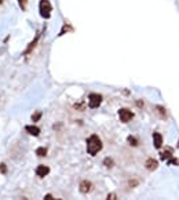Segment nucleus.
Returning <instances> with one entry per match:
<instances>
[{
	"instance_id": "17",
	"label": "nucleus",
	"mask_w": 179,
	"mask_h": 200,
	"mask_svg": "<svg viewBox=\"0 0 179 200\" xmlns=\"http://www.w3.org/2000/svg\"><path fill=\"white\" fill-rule=\"evenodd\" d=\"M40 117H41V112L37 110V112H34L32 115V122H37V120H40Z\"/></svg>"
},
{
	"instance_id": "23",
	"label": "nucleus",
	"mask_w": 179,
	"mask_h": 200,
	"mask_svg": "<svg viewBox=\"0 0 179 200\" xmlns=\"http://www.w3.org/2000/svg\"><path fill=\"white\" fill-rule=\"evenodd\" d=\"M178 148H179V144H178Z\"/></svg>"
},
{
	"instance_id": "3",
	"label": "nucleus",
	"mask_w": 179,
	"mask_h": 200,
	"mask_svg": "<svg viewBox=\"0 0 179 200\" xmlns=\"http://www.w3.org/2000/svg\"><path fill=\"white\" fill-rule=\"evenodd\" d=\"M119 119H120V122H123V123H128L134 119V113L127 108H121L119 110Z\"/></svg>"
},
{
	"instance_id": "8",
	"label": "nucleus",
	"mask_w": 179,
	"mask_h": 200,
	"mask_svg": "<svg viewBox=\"0 0 179 200\" xmlns=\"http://www.w3.org/2000/svg\"><path fill=\"white\" fill-rule=\"evenodd\" d=\"M172 153H174V150H172L171 148H165L164 150L160 152L161 160H167V159H171V157H172Z\"/></svg>"
},
{
	"instance_id": "4",
	"label": "nucleus",
	"mask_w": 179,
	"mask_h": 200,
	"mask_svg": "<svg viewBox=\"0 0 179 200\" xmlns=\"http://www.w3.org/2000/svg\"><path fill=\"white\" fill-rule=\"evenodd\" d=\"M101 102H102V95L101 94L92 92V94L88 95V105H90V108H92V109L98 108V106L101 105Z\"/></svg>"
},
{
	"instance_id": "21",
	"label": "nucleus",
	"mask_w": 179,
	"mask_h": 200,
	"mask_svg": "<svg viewBox=\"0 0 179 200\" xmlns=\"http://www.w3.org/2000/svg\"><path fill=\"white\" fill-rule=\"evenodd\" d=\"M44 199H53V195H46V196H44Z\"/></svg>"
},
{
	"instance_id": "6",
	"label": "nucleus",
	"mask_w": 179,
	"mask_h": 200,
	"mask_svg": "<svg viewBox=\"0 0 179 200\" xmlns=\"http://www.w3.org/2000/svg\"><path fill=\"white\" fill-rule=\"evenodd\" d=\"M153 144H154V148H157V149H160L163 146V137H161V134L158 133L153 134Z\"/></svg>"
},
{
	"instance_id": "13",
	"label": "nucleus",
	"mask_w": 179,
	"mask_h": 200,
	"mask_svg": "<svg viewBox=\"0 0 179 200\" xmlns=\"http://www.w3.org/2000/svg\"><path fill=\"white\" fill-rule=\"evenodd\" d=\"M127 141H128V144L131 145V146H138V144H139V142H138L136 138L132 137V135H130L128 138H127Z\"/></svg>"
},
{
	"instance_id": "1",
	"label": "nucleus",
	"mask_w": 179,
	"mask_h": 200,
	"mask_svg": "<svg viewBox=\"0 0 179 200\" xmlns=\"http://www.w3.org/2000/svg\"><path fill=\"white\" fill-rule=\"evenodd\" d=\"M101 149H102V141L99 139V137L95 135V134L90 135L87 139V152L88 153L91 155V156H95Z\"/></svg>"
},
{
	"instance_id": "12",
	"label": "nucleus",
	"mask_w": 179,
	"mask_h": 200,
	"mask_svg": "<svg viewBox=\"0 0 179 200\" xmlns=\"http://www.w3.org/2000/svg\"><path fill=\"white\" fill-rule=\"evenodd\" d=\"M36 155H37V156H40V157H44L47 155V148H37Z\"/></svg>"
},
{
	"instance_id": "22",
	"label": "nucleus",
	"mask_w": 179,
	"mask_h": 200,
	"mask_svg": "<svg viewBox=\"0 0 179 200\" xmlns=\"http://www.w3.org/2000/svg\"><path fill=\"white\" fill-rule=\"evenodd\" d=\"M2 3H3V0H0V4H2Z\"/></svg>"
},
{
	"instance_id": "2",
	"label": "nucleus",
	"mask_w": 179,
	"mask_h": 200,
	"mask_svg": "<svg viewBox=\"0 0 179 200\" xmlns=\"http://www.w3.org/2000/svg\"><path fill=\"white\" fill-rule=\"evenodd\" d=\"M39 11L40 15L43 17L44 19H48L51 17V11H53V6L48 0H40L39 3Z\"/></svg>"
},
{
	"instance_id": "15",
	"label": "nucleus",
	"mask_w": 179,
	"mask_h": 200,
	"mask_svg": "<svg viewBox=\"0 0 179 200\" xmlns=\"http://www.w3.org/2000/svg\"><path fill=\"white\" fill-rule=\"evenodd\" d=\"M156 109L158 110V115L163 117V119H165V117H167V113H165V109L163 108V106H156Z\"/></svg>"
},
{
	"instance_id": "10",
	"label": "nucleus",
	"mask_w": 179,
	"mask_h": 200,
	"mask_svg": "<svg viewBox=\"0 0 179 200\" xmlns=\"http://www.w3.org/2000/svg\"><path fill=\"white\" fill-rule=\"evenodd\" d=\"M25 130H26V133H29L30 135H33V137H37L40 134V129L37 126H26Z\"/></svg>"
},
{
	"instance_id": "20",
	"label": "nucleus",
	"mask_w": 179,
	"mask_h": 200,
	"mask_svg": "<svg viewBox=\"0 0 179 200\" xmlns=\"http://www.w3.org/2000/svg\"><path fill=\"white\" fill-rule=\"evenodd\" d=\"M117 197V196L115 195V193H109V195H108V199H116Z\"/></svg>"
},
{
	"instance_id": "14",
	"label": "nucleus",
	"mask_w": 179,
	"mask_h": 200,
	"mask_svg": "<svg viewBox=\"0 0 179 200\" xmlns=\"http://www.w3.org/2000/svg\"><path fill=\"white\" fill-rule=\"evenodd\" d=\"M70 30H73V28H72V26H69L68 24H65V25H64V28H62V29H61V32H59V36H62V34H65L66 32H70Z\"/></svg>"
},
{
	"instance_id": "5",
	"label": "nucleus",
	"mask_w": 179,
	"mask_h": 200,
	"mask_svg": "<svg viewBox=\"0 0 179 200\" xmlns=\"http://www.w3.org/2000/svg\"><path fill=\"white\" fill-rule=\"evenodd\" d=\"M50 172V168L47 167V166H43V164H40V166H37V168H36V174H37V177H40V178H44L46 175Z\"/></svg>"
},
{
	"instance_id": "11",
	"label": "nucleus",
	"mask_w": 179,
	"mask_h": 200,
	"mask_svg": "<svg viewBox=\"0 0 179 200\" xmlns=\"http://www.w3.org/2000/svg\"><path fill=\"white\" fill-rule=\"evenodd\" d=\"M37 41H39V34H37V36L34 37V39H33L32 41H30V44H29V46H28V48L25 50V53H23V55H28V54H29L30 51H32L33 48H34V46H36V44H37Z\"/></svg>"
},
{
	"instance_id": "19",
	"label": "nucleus",
	"mask_w": 179,
	"mask_h": 200,
	"mask_svg": "<svg viewBox=\"0 0 179 200\" xmlns=\"http://www.w3.org/2000/svg\"><path fill=\"white\" fill-rule=\"evenodd\" d=\"M7 171V167H6V164H0V172H2V174H4V172Z\"/></svg>"
},
{
	"instance_id": "16",
	"label": "nucleus",
	"mask_w": 179,
	"mask_h": 200,
	"mask_svg": "<svg viewBox=\"0 0 179 200\" xmlns=\"http://www.w3.org/2000/svg\"><path fill=\"white\" fill-rule=\"evenodd\" d=\"M103 164H105L106 167H109V168L115 166V163H113V160H112V159H110V157H106L105 160H103Z\"/></svg>"
},
{
	"instance_id": "18",
	"label": "nucleus",
	"mask_w": 179,
	"mask_h": 200,
	"mask_svg": "<svg viewBox=\"0 0 179 200\" xmlns=\"http://www.w3.org/2000/svg\"><path fill=\"white\" fill-rule=\"evenodd\" d=\"M18 4H19V7H21V10H26L28 0H18Z\"/></svg>"
},
{
	"instance_id": "9",
	"label": "nucleus",
	"mask_w": 179,
	"mask_h": 200,
	"mask_svg": "<svg viewBox=\"0 0 179 200\" xmlns=\"http://www.w3.org/2000/svg\"><path fill=\"white\" fill-rule=\"evenodd\" d=\"M91 188H92V184L90 181H81V184H80V192L81 193H88L91 191Z\"/></svg>"
},
{
	"instance_id": "7",
	"label": "nucleus",
	"mask_w": 179,
	"mask_h": 200,
	"mask_svg": "<svg viewBox=\"0 0 179 200\" xmlns=\"http://www.w3.org/2000/svg\"><path fill=\"white\" fill-rule=\"evenodd\" d=\"M157 160H154V159H147L146 160V163H145V167H146V170H149V171H153V170H156L157 168Z\"/></svg>"
}]
</instances>
